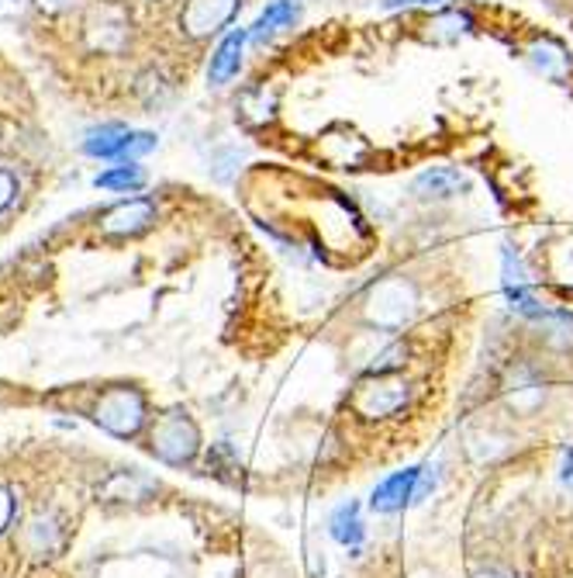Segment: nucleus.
Listing matches in <instances>:
<instances>
[{
    "label": "nucleus",
    "instance_id": "nucleus-1",
    "mask_svg": "<svg viewBox=\"0 0 573 578\" xmlns=\"http://www.w3.org/2000/svg\"><path fill=\"white\" fill-rule=\"evenodd\" d=\"M149 443H152V454L166 464H187L194 461V454L201 451V434L194 419H190L183 409H169L156 419L149 434Z\"/></svg>",
    "mask_w": 573,
    "mask_h": 578
},
{
    "label": "nucleus",
    "instance_id": "nucleus-2",
    "mask_svg": "<svg viewBox=\"0 0 573 578\" xmlns=\"http://www.w3.org/2000/svg\"><path fill=\"white\" fill-rule=\"evenodd\" d=\"M93 419L114 437H136L145 423V395L128 385L107 388L98 399V405H93Z\"/></svg>",
    "mask_w": 573,
    "mask_h": 578
},
{
    "label": "nucleus",
    "instance_id": "nucleus-3",
    "mask_svg": "<svg viewBox=\"0 0 573 578\" xmlns=\"http://www.w3.org/2000/svg\"><path fill=\"white\" fill-rule=\"evenodd\" d=\"M405 402H408V381L391 375V370H384V375H367L353 391V413L359 419H387L400 413Z\"/></svg>",
    "mask_w": 573,
    "mask_h": 578
},
{
    "label": "nucleus",
    "instance_id": "nucleus-4",
    "mask_svg": "<svg viewBox=\"0 0 573 578\" xmlns=\"http://www.w3.org/2000/svg\"><path fill=\"white\" fill-rule=\"evenodd\" d=\"M415 305H418L415 288L405 277H384L380 285H373L367 298V319L377 329H400L415 315Z\"/></svg>",
    "mask_w": 573,
    "mask_h": 578
},
{
    "label": "nucleus",
    "instance_id": "nucleus-5",
    "mask_svg": "<svg viewBox=\"0 0 573 578\" xmlns=\"http://www.w3.org/2000/svg\"><path fill=\"white\" fill-rule=\"evenodd\" d=\"M501 288H505V298L508 305L519 312V315H529V319H552L557 312H549L546 305H539L536 291H532V277L522 264V256L514 253L511 247L501 250Z\"/></svg>",
    "mask_w": 573,
    "mask_h": 578
},
{
    "label": "nucleus",
    "instance_id": "nucleus-6",
    "mask_svg": "<svg viewBox=\"0 0 573 578\" xmlns=\"http://www.w3.org/2000/svg\"><path fill=\"white\" fill-rule=\"evenodd\" d=\"M242 0H187L180 25L190 39H212L225 25H232Z\"/></svg>",
    "mask_w": 573,
    "mask_h": 578
},
{
    "label": "nucleus",
    "instance_id": "nucleus-7",
    "mask_svg": "<svg viewBox=\"0 0 573 578\" xmlns=\"http://www.w3.org/2000/svg\"><path fill=\"white\" fill-rule=\"evenodd\" d=\"M152 218H156V204H152L149 198H128L104 212L101 233L104 236H139L149 229Z\"/></svg>",
    "mask_w": 573,
    "mask_h": 578
},
{
    "label": "nucleus",
    "instance_id": "nucleus-8",
    "mask_svg": "<svg viewBox=\"0 0 573 578\" xmlns=\"http://www.w3.org/2000/svg\"><path fill=\"white\" fill-rule=\"evenodd\" d=\"M411 191L422 201H449L467 191V177L456 171V166H429L425 174L415 177Z\"/></svg>",
    "mask_w": 573,
    "mask_h": 578
},
{
    "label": "nucleus",
    "instance_id": "nucleus-9",
    "mask_svg": "<svg viewBox=\"0 0 573 578\" xmlns=\"http://www.w3.org/2000/svg\"><path fill=\"white\" fill-rule=\"evenodd\" d=\"M245 42H250V32H245V28H235V32L225 35V39L218 42V49H215V55H212V66H207V84L225 87L232 77H239Z\"/></svg>",
    "mask_w": 573,
    "mask_h": 578
},
{
    "label": "nucleus",
    "instance_id": "nucleus-10",
    "mask_svg": "<svg viewBox=\"0 0 573 578\" xmlns=\"http://www.w3.org/2000/svg\"><path fill=\"white\" fill-rule=\"evenodd\" d=\"M415 485H418V468L391 475L384 485H377V489H373L370 510L373 513H397V510H405L408 502L415 499Z\"/></svg>",
    "mask_w": 573,
    "mask_h": 578
},
{
    "label": "nucleus",
    "instance_id": "nucleus-11",
    "mask_svg": "<svg viewBox=\"0 0 573 578\" xmlns=\"http://www.w3.org/2000/svg\"><path fill=\"white\" fill-rule=\"evenodd\" d=\"M529 60L549 80H566L570 70H573V60H570L566 49L557 39H536L529 46Z\"/></svg>",
    "mask_w": 573,
    "mask_h": 578
},
{
    "label": "nucleus",
    "instance_id": "nucleus-12",
    "mask_svg": "<svg viewBox=\"0 0 573 578\" xmlns=\"http://www.w3.org/2000/svg\"><path fill=\"white\" fill-rule=\"evenodd\" d=\"M128 139L131 133L125 125H101V128H93V133H87L84 149L98 160H125Z\"/></svg>",
    "mask_w": 573,
    "mask_h": 578
},
{
    "label": "nucleus",
    "instance_id": "nucleus-13",
    "mask_svg": "<svg viewBox=\"0 0 573 578\" xmlns=\"http://www.w3.org/2000/svg\"><path fill=\"white\" fill-rule=\"evenodd\" d=\"M297 14H301L297 0H273V4L256 17V25L250 28V39H253V42H263V39H270V35H277V32H283V28H294Z\"/></svg>",
    "mask_w": 573,
    "mask_h": 578
},
{
    "label": "nucleus",
    "instance_id": "nucleus-14",
    "mask_svg": "<svg viewBox=\"0 0 573 578\" xmlns=\"http://www.w3.org/2000/svg\"><path fill=\"white\" fill-rule=\"evenodd\" d=\"M101 14V22H90V42L98 46V49H118L125 42V35H128V22H125V14L122 11H114V8H98Z\"/></svg>",
    "mask_w": 573,
    "mask_h": 578
},
{
    "label": "nucleus",
    "instance_id": "nucleus-15",
    "mask_svg": "<svg viewBox=\"0 0 573 578\" xmlns=\"http://www.w3.org/2000/svg\"><path fill=\"white\" fill-rule=\"evenodd\" d=\"M332 537L339 544L346 548H356L362 540V519H359V506L356 502H346V506H339L335 516H332Z\"/></svg>",
    "mask_w": 573,
    "mask_h": 578
},
{
    "label": "nucleus",
    "instance_id": "nucleus-16",
    "mask_svg": "<svg viewBox=\"0 0 573 578\" xmlns=\"http://www.w3.org/2000/svg\"><path fill=\"white\" fill-rule=\"evenodd\" d=\"M142 184H145L142 166H131V163L114 166V171L98 177V188H104V191H139Z\"/></svg>",
    "mask_w": 573,
    "mask_h": 578
},
{
    "label": "nucleus",
    "instance_id": "nucleus-17",
    "mask_svg": "<svg viewBox=\"0 0 573 578\" xmlns=\"http://www.w3.org/2000/svg\"><path fill=\"white\" fill-rule=\"evenodd\" d=\"M149 149H156V136H152V133H131L128 149H125V160H136V156L149 153Z\"/></svg>",
    "mask_w": 573,
    "mask_h": 578
},
{
    "label": "nucleus",
    "instance_id": "nucleus-18",
    "mask_svg": "<svg viewBox=\"0 0 573 578\" xmlns=\"http://www.w3.org/2000/svg\"><path fill=\"white\" fill-rule=\"evenodd\" d=\"M14 194H17V177L11 171H0V212L14 201Z\"/></svg>",
    "mask_w": 573,
    "mask_h": 578
},
{
    "label": "nucleus",
    "instance_id": "nucleus-19",
    "mask_svg": "<svg viewBox=\"0 0 573 578\" xmlns=\"http://www.w3.org/2000/svg\"><path fill=\"white\" fill-rule=\"evenodd\" d=\"M11 519H14V495H11V489L0 485V533L11 527Z\"/></svg>",
    "mask_w": 573,
    "mask_h": 578
},
{
    "label": "nucleus",
    "instance_id": "nucleus-20",
    "mask_svg": "<svg viewBox=\"0 0 573 578\" xmlns=\"http://www.w3.org/2000/svg\"><path fill=\"white\" fill-rule=\"evenodd\" d=\"M435 489V468H418V485H415V502L425 499Z\"/></svg>",
    "mask_w": 573,
    "mask_h": 578
},
{
    "label": "nucleus",
    "instance_id": "nucleus-21",
    "mask_svg": "<svg viewBox=\"0 0 573 578\" xmlns=\"http://www.w3.org/2000/svg\"><path fill=\"white\" fill-rule=\"evenodd\" d=\"M415 4L435 8V4H446V0H384V8H415Z\"/></svg>",
    "mask_w": 573,
    "mask_h": 578
},
{
    "label": "nucleus",
    "instance_id": "nucleus-22",
    "mask_svg": "<svg viewBox=\"0 0 573 578\" xmlns=\"http://www.w3.org/2000/svg\"><path fill=\"white\" fill-rule=\"evenodd\" d=\"M35 4L42 8L46 14H60V11H66L73 4V0H35Z\"/></svg>",
    "mask_w": 573,
    "mask_h": 578
},
{
    "label": "nucleus",
    "instance_id": "nucleus-23",
    "mask_svg": "<svg viewBox=\"0 0 573 578\" xmlns=\"http://www.w3.org/2000/svg\"><path fill=\"white\" fill-rule=\"evenodd\" d=\"M563 481L566 485H573V447L563 454Z\"/></svg>",
    "mask_w": 573,
    "mask_h": 578
},
{
    "label": "nucleus",
    "instance_id": "nucleus-24",
    "mask_svg": "<svg viewBox=\"0 0 573 578\" xmlns=\"http://www.w3.org/2000/svg\"><path fill=\"white\" fill-rule=\"evenodd\" d=\"M473 578H508L505 571H498V568H487V571H476Z\"/></svg>",
    "mask_w": 573,
    "mask_h": 578
}]
</instances>
